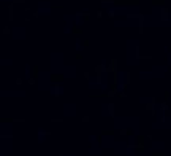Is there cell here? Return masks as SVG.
<instances>
[{"instance_id": "obj_1", "label": "cell", "mask_w": 171, "mask_h": 156, "mask_svg": "<svg viewBox=\"0 0 171 156\" xmlns=\"http://www.w3.org/2000/svg\"><path fill=\"white\" fill-rule=\"evenodd\" d=\"M2 123H25V120H14V118H2Z\"/></svg>"}, {"instance_id": "obj_2", "label": "cell", "mask_w": 171, "mask_h": 156, "mask_svg": "<svg viewBox=\"0 0 171 156\" xmlns=\"http://www.w3.org/2000/svg\"><path fill=\"white\" fill-rule=\"evenodd\" d=\"M120 135L130 137V135H133V132H131V131H128V129H120Z\"/></svg>"}, {"instance_id": "obj_3", "label": "cell", "mask_w": 171, "mask_h": 156, "mask_svg": "<svg viewBox=\"0 0 171 156\" xmlns=\"http://www.w3.org/2000/svg\"><path fill=\"white\" fill-rule=\"evenodd\" d=\"M101 135H114V131L112 129H104V131H101Z\"/></svg>"}, {"instance_id": "obj_4", "label": "cell", "mask_w": 171, "mask_h": 156, "mask_svg": "<svg viewBox=\"0 0 171 156\" xmlns=\"http://www.w3.org/2000/svg\"><path fill=\"white\" fill-rule=\"evenodd\" d=\"M108 112H109V116H114V105H112V104H109Z\"/></svg>"}, {"instance_id": "obj_5", "label": "cell", "mask_w": 171, "mask_h": 156, "mask_svg": "<svg viewBox=\"0 0 171 156\" xmlns=\"http://www.w3.org/2000/svg\"><path fill=\"white\" fill-rule=\"evenodd\" d=\"M51 80H52V81H62V80H63V77H62V75H59V77H57V75H54Z\"/></svg>"}, {"instance_id": "obj_6", "label": "cell", "mask_w": 171, "mask_h": 156, "mask_svg": "<svg viewBox=\"0 0 171 156\" xmlns=\"http://www.w3.org/2000/svg\"><path fill=\"white\" fill-rule=\"evenodd\" d=\"M138 143H144V135H138Z\"/></svg>"}, {"instance_id": "obj_7", "label": "cell", "mask_w": 171, "mask_h": 156, "mask_svg": "<svg viewBox=\"0 0 171 156\" xmlns=\"http://www.w3.org/2000/svg\"><path fill=\"white\" fill-rule=\"evenodd\" d=\"M89 121H90L89 116H82V123H89Z\"/></svg>"}, {"instance_id": "obj_8", "label": "cell", "mask_w": 171, "mask_h": 156, "mask_svg": "<svg viewBox=\"0 0 171 156\" xmlns=\"http://www.w3.org/2000/svg\"><path fill=\"white\" fill-rule=\"evenodd\" d=\"M51 123H63V120H51Z\"/></svg>"}, {"instance_id": "obj_9", "label": "cell", "mask_w": 171, "mask_h": 156, "mask_svg": "<svg viewBox=\"0 0 171 156\" xmlns=\"http://www.w3.org/2000/svg\"><path fill=\"white\" fill-rule=\"evenodd\" d=\"M162 110H168V105L166 104H162Z\"/></svg>"}, {"instance_id": "obj_10", "label": "cell", "mask_w": 171, "mask_h": 156, "mask_svg": "<svg viewBox=\"0 0 171 156\" xmlns=\"http://www.w3.org/2000/svg\"><path fill=\"white\" fill-rule=\"evenodd\" d=\"M104 156H112V154H104Z\"/></svg>"}, {"instance_id": "obj_11", "label": "cell", "mask_w": 171, "mask_h": 156, "mask_svg": "<svg viewBox=\"0 0 171 156\" xmlns=\"http://www.w3.org/2000/svg\"><path fill=\"white\" fill-rule=\"evenodd\" d=\"M59 156H63V154H59Z\"/></svg>"}]
</instances>
